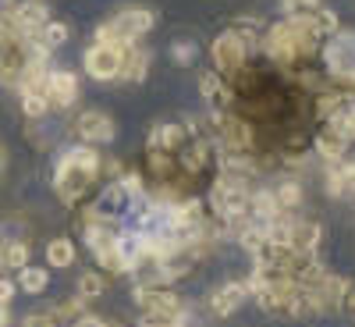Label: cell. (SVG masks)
<instances>
[{"instance_id":"obj_1","label":"cell","mask_w":355,"mask_h":327,"mask_svg":"<svg viewBox=\"0 0 355 327\" xmlns=\"http://www.w3.org/2000/svg\"><path fill=\"white\" fill-rule=\"evenodd\" d=\"M100 174V157L96 150H89V146H75V150H68L61 157V164H57V192H61L64 203H75L89 185H93V178Z\"/></svg>"},{"instance_id":"obj_2","label":"cell","mask_w":355,"mask_h":327,"mask_svg":"<svg viewBox=\"0 0 355 327\" xmlns=\"http://www.w3.org/2000/svg\"><path fill=\"white\" fill-rule=\"evenodd\" d=\"M210 203H214V210L220 214V217H245V210H249V192H245V178H231V174H224V178H217L214 182V192H210Z\"/></svg>"},{"instance_id":"obj_3","label":"cell","mask_w":355,"mask_h":327,"mask_svg":"<svg viewBox=\"0 0 355 327\" xmlns=\"http://www.w3.org/2000/svg\"><path fill=\"white\" fill-rule=\"evenodd\" d=\"M85 242H89V249H93V256L100 260L103 271H110V274H125L128 271V260H125L121 246H117V235H110L107 228L89 224L85 228Z\"/></svg>"},{"instance_id":"obj_4","label":"cell","mask_w":355,"mask_h":327,"mask_svg":"<svg viewBox=\"0 0 355 327\" xmlns=\"http://www.w3.org/2000/svg\"><path fill=\"white\" fill-rule=\"evenodd\" d=\"M121 61H125V47H110V43H96L85 50V72L96 82H110L121 75Z\"/></svg>"},{"instance_id":"obj_5","label":"cell","mask_w":355,"mask_h":327,"mask_svg":"<svg viewBox=\"0 0 355 327\" xmlns=\"http://www.w3.org/2000/svg\"><path fill=\"white\" fill-rule=\"evenodd\" d=\"M210 57H214V65L220 72H234V68H242L245 65V40L239 33H220L210 47Z\"/></svg>"},{"instance_id":"obj_6","label":"cell","mask_w":355,"mask_h":327,"mask_svg":"<svg viewBox=\"0 0 355 327\" xmlns=\"http://www.w3.org/2000/svg\"><path fill=\"white\" fill-rule=\"evenodd\" d=\"M327 68L355 82V33H341L327 43Z\"/></svg>"},{"instance_id":"obj_7","label":"cell","mask_w":355,"mask_h":327,"mask_svg":"<svg viewBox=\"0 0 355 327\" xmlns=\"http://www.w3.org/2000/svg\"><path fill=\"white\" fill-rule=\"evenodd\" d=\"M46 18H50V8L43 4V0H25V4L11 8V22H15V28H18V33H25L28 40H36V36L43 33Z\"/></svg>"},{"instance_id":"obj_8","label":"cell","mask_w":355,"mask_h":327,"mask_svg":"<svg viewBox=\"0 0 355 327\" xmlns=\"http://www.w3.org/2000/svg\"><path fill=\"white\" fill-rule=\"evenodd\" d=\"M110 25L117 28V36H121L125 43H135L139 36H146L157 25V18H153V11H146V8H128V11L117 15Z\"/></svg>"},{"instance_id":"obj_9","label":"cell","mask_w":355,"mask_h":327,"mask_svg":"<svg viewBox=\"0 0 355 327\" xmlns=\"http://www.w3.org/2000/svg\"><path fill=\"white\" fill-rule=\"evenodd\" d=\"M135 303L142 310H153V313H185V306L178 303V295L160 288V285H139L135 288Z\"/></svg>"},{"instance_id":"obj_10","label":"cell","mask_w":355,"mask_h":327,"mask_svg":"<svg viewBox=\"0 0 355 327\" xmlns=\"http://www.w3.org/2000/svg\"><path fill=\"white\" fill-rule=\"evenodd\" d=\"M78 135L85 139V142H100V146H107V142H114V135H117V128H114V121L107 114H100V110H85L82 117H78Z\"/></svg>"},{"instance_id":"obj_11","label":"cell","mask_w":355,"mask_h":327,"mask_svg":"<svg viewBox=\"0 0 355 327\" xmlns=\"http://www.w3.org/2000/svg\"><path fill=\"white\" fill-rule=\"evenodd\" d=\"M46 100L57 107H71L78 100V78L71 72H50L46 75Z\"/></svg>"},{"instance_id":"obj_12","label":"cell","mask_w":355,"mask_h":327,"mask_svg":"<svg viewBox=\"0 0 355 327\" xmlns=\"http://www.w3.org/2000/svg\"><path fill=\"white\" fill-rule=\"evenodd\" d=\"M245 292H249V285H242V281H227L224 288H217V292L210 295V310H214L217 317H231L234 310L245 303Z\"/></svg>"},{"instance_id":"obj_13","label":"cell","mask_w":355,"mask_h":327,"mask_svg":"<svg viewBox=\"0 0 355 327\" xmlns=\"http://www.w3.org/2000/svg\"><path fill=\"white\" fill-rule=\"evenodd\" d=\"M327 128H334V132L345 135L348 142L355 139V100L338 97V103L327 110Z\"/></svg>"},{"instance_id":"obj_14","label":"cell","mask_w":355,"mask_h":327,"mask_svg":"<svg viewBox=\"0 0 355 327\" xmlns=\"http://www.w3.org/2000/svg\"><path fill=\"white\" fill-rule=\"evenodd\" d=\"M288 246L295 256H309L316 246H320V224L313 221H295L291 224V235H288Z\"/></svg>"},{"instance_id":"obj_15","label":"cell","mask_w":355,"mask_h":327,"mask_svg":"<svg viewBox=\"0 0 355 327\" xmlns=\"http://www.w3.org/2000/svg\"><path fill=\"white\" fill-rule=\"evenodd\" d=\"M189 128L185 125H157L150 132V150H164V153H178L185 146Z\"/></svg>"},{"instance_id":"obj_16","label":"cell","mask_w":355,"mask_h":327,"mask_svg":"<svg viewBox=\"0 0 355 327\" xmlns=\"http://www.w3.org/2000/svg\"><path fill=\"white\" fill-rule=\"evenodd\" d=\"M146 72H150V53H146V50H132V43H128L125 47V61H121V75H117V78L142 82Z\"/></svg>"},{"instance_id":"obj_17","label":"cell","mask_w":355,"mask_h":327,"mask_svg":"<svg viewBox=\"0 0 355 327\" xmlns=\"http://www.w3.org/2000/svg\"><path fill=\"white\" fill-rule=\"evenodd\" d=\"M266 53H270L274 61H281V65L295 61V53H291V43H288V33H284V25H274L270 33H266Z\"/></svg>"},{"instance_id":"obj_18","label":"cell","mask_w":355,"mask_h":327,"mask_svg":"<svg viewBox=\"0 0 355 327\" xmlns=\"http://www.w3.org/2000/svg\"><path fill=\"white\" fill-rule=\"evenodd\" d=\"M249 206H252V214H256L259 224H266V221H274L277 214H284L281 206H277V199H274V192H252L249 196Z\"/></svg>"},{"instance_id":"obj_19","label":"cell","mask_w":355,"mask_h":327,"mask_svg":"<svg viewBox=\"0 0 355 327\" xmlns=\"http://www.w3.org/2000/svg\"><path fill=\"white\" fill-rule=\"evenodd\" d=\"M28 263V246L25 242H18V239H4L0 242V267H21Z\"/></svg>"},{"instance_id":"obj_20","label":"cell","mask_w":355,"mask_h":327,"mask_svg":"<svg viewBox=\"0 0 355 327\" xmlns=\"http://www.w3.org/2000/svg\"><path fill=\"white\" fill-rule=\"evenodd\" d=\"M345 146H348V139L345 135H338L334 128H327V132H320V139H316V150L327 157V160H341L345 157Z\"/></svg>"},{"instance_id":"obj_21","label":"cell","mask_w":355,"mask_h":327,"mask_svg":"<svg viewBox=\"0 0 355 327\" xmlns=\"http://www.w3.org/2000/svg\"><path fill=\"white\" fill-rule=\"evenodd\" d=\"M199 89H202V97H206V103H214V107H224L231 97H227V89H224V82L214 75V72H206L202 78H199Z\"/></svg>"},{"instance_id":"obj_22","label":"cell","mask_w":355,"mask_h":327,"mask_svg":"<svg viewBox=\"0 0 355 327\" xmlns=\"http://www.w3.org/2000/svg\"><path fill=\"white\" fill-rule=\"evenodd\" d=\"M46 263H50V267H71V263H75V246H71V239H53V242L46 246Z\"/></svg>"},{"instance_id":"obj_23","label":"cell","mask_w":355,"mask_h":327,"mask_svg":"<svg viewBox=\"0 0 355 327\" xmlns=\"http://www.w3.org/2000/svg\"><path fill=\"white\" fill-rule=\"evenodd\" d=\"M46 285H50L46 271H40V267H21V278H18V288H21L25 295H40V292H43Z\"/></svg>"},{"instance_id":"obj_24","label":"cell","mask_w":355,"mask_h":327,"mask_svg":"<svg viewBox=\"0 0 355 327\" xmlns=\"http://www.w3.org/2000/svg\"><path fill=\"white\" fill-rule=\"evenodd\" d=\"M309 22H313V28H316V36L338 33V15L327 11V8H313V11H309Z\"/></svg>"},{"instance_id":"obj_25","label":"cell","mask_w":355,"mask_h":327,"mask_svg":"<svg viewBox=\"0 0 355 327\" xmlns=\"http://www.w3.org/2000/svg\"><path fill=\"white\" fill-rule=\"evenodd\" d=\"M40 40L53 50V47H64L68 43V25L64 22H46L43 25V33H40Z\"/></svg>"},{"instance_id":"obj_26","label":"cell","mask_w":355,"mask_h":327,"mask_svg":"<svg viewBox=\"0 0 355 327\" xmlns=\"http://www.w3.org/2000/svg\"><path fill=\"white\" fill-rule=\"evenodd\" d=\"M21 107H25V114L33 117V121H40V117L50 110V100L43 93H21Z\"/></svg>"},{"instance_id":"obj_27","label":"cell","mask_w":355,"mask_h":327,"mask_svg":"<svg viewBox=\"0 0 355 327\" xmlns=\"http://www.w3.org/2000/svg\"><path fill=\"white\" fill-rule=\"evenodd\" d=\"M274 199H277L281 210H291V206H299V203H302V189L295 185V182H284V185L274 192Z\"/></svg>"},{"instance_id":"obj_28","label":"cell","mask_w":355,"mask_h":327,"mask_svg":"<svg viewBox=\"0 0 355 327\" xmlns=\"http://www.w3.org/2000/svg\"><path fill=\"white\" fill-rule=\"evenodd\" d=\"M171 61H174V65H182V68L196 65V43H185V40L171 43Z\"/></svg>"},{"instance_id":"obj_29","label":"cell","mask_w":355,"mask_h":327,"mask_svg":"<svg viewBox=\"0 0 355 327\" xmlns=\"http://www.w3.org/2000/svg\"><path fill=\"white\" fill-rule=\"evenodd\" d=\"M78 292H82V299H96V295L103 292V278L100 274H82L78 278Z\"/></svg>"},{"instance_id":"obj_30","label":"cell","mask_w":355,"mask_h":327,"mask_svg":"<svg viewBox=\"0 0 355 327\" xmlns=\"http://www.w3.org/2000/svg\"><path fill=\"white\" fill-rule=\"evenodd\" d=\"M224 128H227V135H231V142H234V150H249V139H252V135H249V128H245L242 121H227Z\"/></svg>"},{"instance_id":"obj_31","label":"cell","mask_w":355,"mask_h":327,"mask_svg":"<svg viewBox=\"0 0 355 327\" xmlns=\"http://www.w3.org/2000/svg\"><path fill=\"white\" fill-rule=\"evenodd\" d=\"M345 189H348L345 171H331V174H327V192H331V196H341Z\"/></svg>"},{"instance_id":"obj_32","label":"cell","mask_w":355,"mask_h":327,"mask_svg":"<svg viewBox=\"0 0 355 327\" xmlns=\"http://www.w3.org/2000/svg\"><path fill=\"white\" fill-rule=\"evenodd\" d=\"M21 327H57V320H53L50 313H28V317L21 320Z\"/></svg>"},{"instance_id":"obj_33","label":"cell","mask_w":355,"mask_h":327,"mask_svg":"<svg viewBox=\"0 0 355 327\" xmlns=\"http://www.w3.org/2000/svg\"><path fill=\"white\" fill-rule=\"evenodd\" d=\"M281 8H284V11H291V15H295V11H302V8H309V11H313V8H320V0H281Z\"/></svg>"},{"instance_id":"obj_34","label":"cell","mask_w":355,"mask_h":327,"mask_svg":"<svg viewBox=\"0 0 355 327\" xmlns=\"http://www.w3.org/2000/svg\"><path fill=\"white\" fill-rule=\"evenodd\" d=\"M338 306H341L345 313H355V288H352V285H345V292H341Z\"/></svg>"},{"instance_id":"obj_35","label":"cell","mask_w":355,"mask_h":327,"mask_svg":"<svg viewBox=\"0 0 355 327\" xmlns=\"http://www.w3.org/2000/svg\"><path fill=\"white\" fill-rule=\"evenodd\" d=\"M11 299H15V285L0 278V303H11Z\"/></svg>"},{"instance_id":"obj_36","label":"cell","mask_w":355,"mask_h":327,"mask_svg":"<svg viewBox=\"0 0 355 327\" xmlns=\"http://www.w3.org/2000/svg\"><path fill=\"white\" fill-rule=\"evenodd\" d=\"M345 182H348V189H355V164L345 167Z\"/></svg>"},{"instance_id":"obj_37","label":"cell","mask_w":355,"mask_h":327,"mask_svg":"<svg viewBox=\"0 0 355 327\" xmlns=\"http://www.w3.org/2000/svg\"><path fill=\"white\" fill-rule=\"evenodd\" d=\"M8 320H11V313H8V303H0V327H8Z\"/></svg>"},{"instance_id":"obj_38","label":"cell","mask_w":355,"mask_h":327,"mask_svg":"<svg viewBox=\"0 0 355 327\" xmlns=\"http://www.w3.org/2000/svg\"><path fill=\"white\" fill-rule=\"evenodd\" d=\"M4 164H8V150L0 146V171H4Z\"/></svg>"},{"instance_id":"obj_39","label":"cell","mask_w":355,"mask_h":327,"mask_svg":"<svg viewBox=\"0 0 355 327\" xmlns=\"http://www.w3.org/2000/svg\"><path fill=\"white\" fill-rule=\"evenodd\" d=\"M11 8V0H0V11H8Z\"/></svg>"}]
</instances>
